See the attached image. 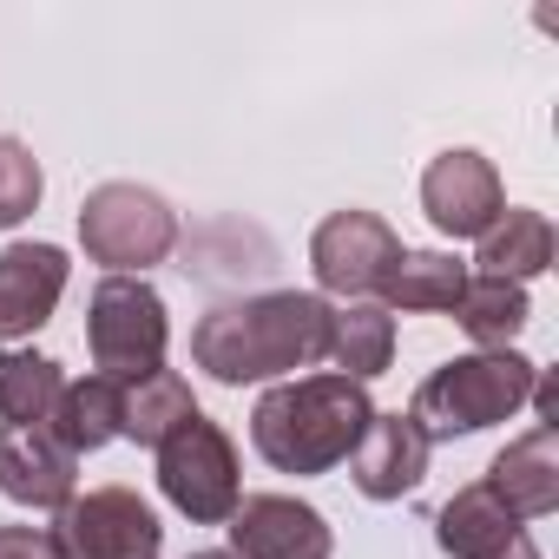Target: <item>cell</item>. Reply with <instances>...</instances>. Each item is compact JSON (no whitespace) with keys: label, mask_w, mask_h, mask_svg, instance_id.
Returning <instances> with one entry per match:
<instances>
[{"label":"cell","mask_w":559,"mask_h":559,"mask_svg":"<svg viewBox=\"0 0 559 559\" xmlns=\"http://www.w3.org/2000/svg\"><path fill=\"white\" fill-rule=\"evenodd\" d=\"M330 304L310 290H270V297H243V304H217L198 330H191V362L224 382H270L330 356Z\"/></svg>","instance_id":"cell-1"},{"label":"cell","mask_w":559,"mask_h":559,"mask_svg":"<svg viewBox=\"0 0 559 559\" xmlns=\"http://www.w3.org/2000/svg\"><path fill=\"white\" fill-rule=\"evenodd\" d=\"M376 402L349 376H304L250 408V441L276 474H330L356 454Z\"/></svg>","instance_id":"cell-2"},{"label":"cell","mask_w":559,"mask_h":559,"mask_svg":"<svg viewBox=\"0 0 559 559\" xmlns=\"http://www.w3.org/2000/svg\"><path fill=\"white\" fill-rule=\"evenodd\" d=\"M533 362L513 356V349H474V356H454L441 362L421 389H415V421L428 441H454V435H480L493 421H507L526 395H533Z\"/></svg>","instance_id":"cell-3"},{"label":"cell","mask_w":559,"mask_h":559,"mask_svg":"<svg viewBox=\"0 0 559 559\" xmlns=\"http://www.w3.org/2000/svg\"><path fill=\"white\" fill-rule=\"evenodd\" d=\"M86 343H93V369L126 382H145L152 369H165V343H171V317L165 297L145 276H106L86 304Z\"/></svg>","instance_id":"cell-4"},{"label":"cell","mask_w":559,"mask_h":559,"mask_svg":"<svg viewBox=\"0 0 559 559\" xmlns=\"http://www.w3.org/2000/svg\"><path fill=\"white\" fill-rule=\"evenodd\" d=\"M80 243H86V257L106 263L112 276H132V270H152V263L171 257V243H178V211H171L158 191L119 178V185L86 191V204H80Z\"/></svg>","instance_id":"cell-5"},{"label":"cell","mask_w":559,"mask_h":559,"mask_svg":"<svg viewBox=\"0 0 559 559\" xmlns=\"http://www.w3.org/2000/svg\"><path fill=\"white\" fill-rule=\"evenodd\" d=\"M158 487H165V500H171L185 520H198V526L230 520V513H237V500H243L230 435H224L217 421L191 415V421L158 448Z\"/></svg>","instance_id":"cell-6"},{"label":"cell","mask_w":559,"mask_h":559,"mask_svg":"<svg viewBox=\"0 0 559 559\" xmlns=\"http://www.w3.org/2000/svg\"><path fill=\"white\" fill-rule=\"evenodd\" d=\"M47 533H53V552L60 559H158V546H165L158 513L132 487L73 493Z\"/></svg>","instance_id":"cell-7"},{"label":"cell","mask_w":559,"mask_h":559,"mask_svg":"<svg viewBox=\"0 0 559 559\" xmlns=\"http://www.w3.org/2000/svg\"><path fill=\"white\" fill-rule=\"evenodd\" d=\"M402 263V237L376 217V211H330L310 237V270H317V284L343 304H369L382 284H389V270Z\"/></svg>","instance_id":"cell-8"},{"label":"cell","mask_w":559,"mask_h":559,"mask_svg":"<svg viewBox=\"0 0 559 559\" xmlns=\"http://www.w3.org/2000/svg\"><path fill=\"white\" fill-rule=\"evenodd\" d=\"M421 211H428V224L441 237H487L493 217L507 211L500 171L480 152H441L421 171Z\"/></svg>","instance_id":"cell-9"},{"label":"cell","mask_w":559,"mask_h":559,"mask_svg":"<svg viewBox=\"0 0 559 559\" xmlns=\"http://www.w3.org/2000/svg\"><path fill=\"white\" fill-rule=\"evenodd\" d=\"M330 520L310 500L290 493H250L230 513V552L237 559H330Z\"/></svg>","instance_id":"cell-10"},{"label":"cell","mask_w":559,"mask_h":559,"mask_svg":"<svg viewBox=\"0 0 559 559\" xmlns=\"http://www.w3.org/2000/svg\"><path fill=\"white\" fill-rule=\"evenodd\" d=\"M67 276H73V263L60 243H8L0 250V343L34 336L60 310Z\"/></svg>","instance_id":"cell-11"},{"label":"cell","mask_w":559,"mask_h":559,"mask_svg":"<svg viewBox=\"0 0 559 559\" xmlns=\"http://www.w3.org/2000/svg\"><path fill=\"white\" fill-rule=\"evenodd\" d=\"M428 435H421V421L415 415H369V428H362V441H356V454H349V474H356V487L369 493V500H402V493H415L421 487V474H428Z\"/></svg>","instance_id":"cell-12"},{"label":"cell","mask_w":559,"mask_h":559,"mask_svg":"<svg viewBox=\"0 0 559 559\" xmlns=\"http://www.w3.org/2000/svg\"><path fill=\"white\" fill-rule=\"evenodd\" d=\"M480 487H487L513 520H546V513L559 507V428L533 421L520 441H507V448L493 454V467H487Z\"/></svg>","instance_id":"cell-13"},{"label":"cell","mask_w":559,"mask_h":559,"mask_svg":"<svg viewBox=\"0 0 559 559\" xmlns=\"http://www.w3.org/2000/svg\"><path fill=\"white\" fill-rule=\"evenodd\" d=\"M73 480H80L73 454L47 428H8V435H0V493H8V500L60 513L73 500Z\"/></svg>","instance_id":"cell-14"},{"label":"cell","mask_w":559,"mask_h":559,"mask_svg":"<svg viewBox=\"0 0 559 559\" xmlns=\"http://www.w3.org/2000/svg\"><path fill=\"white\" fill-rule=\"evenodd\" d=\"M119 415H126V389L112 376H86V382H67L60 402H53V421L47 435L67 448V454H93L119 435Z\"/></svg>","instance_id":"cell-15"},{"label":"cell","mask_w":559,"mask_h":559,"mask_svg":"<svg viewBox=\"0 0 559 559\" xmlns=\"http://www.w3.org/2000/svg\"><path fill=\"white\" fill-rule=\"evenodd\" d=\"M513 533H526V526H520V520H513L487 487H480V480H474V487H461V493L435 513V539H441V552H448V559H493Z\"/></svg>","instance_id":"cell-16"},{"label":"cell","mask_w":559,"mask_h":559,"mask_svg":"<svg viewBox=\"0 0 559 559\" xmlns=\"http://www.w3.org/2000/svg\"><path fill=\"white\" fill-rule=\"evenodd\" d=\"M552 270V224L546 211H520L507 204L493 217V230L480 237V276H500V284H526V276Z\"/></svg>","instance_id":"cell-17"},{"label":"cell","mask_w":559,"mask_h":559,"mask_svg":"<svg viewBox=\"0 0 559 559\" xmlns=\"http://www.w3.org/2000/svg\"><path fill=\"white\" fill-rule=\"evenodd\" d=\"M467 290V263L448 257V250H402V263L389 270V310H415V317H435V310H454Z\"/></svg>","instance_id":"cell-18"},{"label":"cell","mask_w":559,"mask_h":559,"mask_svg":"<svg viewBox=\"0 0 559 559\" xmlns=\"http://www.w3.org/2000/svg\"><path fill=\"white\" fill-rule=\"evenodd\" d=\"M395 356V317L382 304H343L330 317V362L349 376V382H369L382 376Z\"/></svg>","instance_id":"cell-19"},{"label":"cell","mask_w":559,"mask_h":559,"mask_svg":"<svg viewBox=\"0 0 559 559\" xmlns=\"http://www.w3.org/2000/svg\"><path fill=\"white\" fill-rule=\"evenodd\" d=\"M191 415H198V402H191L185 376H178V369H152L145 382H132V389H126L119 435H132L139 448H165V441H171Z\"/></svg>","instance_id":"cell-20"},{"label":"cell","mask_w":559,"mask_h":559,"mask_svg":"<svg viewBox=\"0 0 559 559\" xmlns=\"http://www.w3.org/2000/svg\"><path fill=\"white\" fill-rule=\"evenodd\" d=\"M60 389H67V376L53 356H34V349L0 356V421L8 428H47Z\"/></svg>","instance_id":"cell-21"},{"label":"cell","mask_w":559,"mask_h":559,"mask_svg":"<svg viewBox=\"0 0 559 559\" xmlns=\"http://www.w3.org/2000/svg\"><path fill=\"white\" fill-rule=\"evenodd\" d=\"M526 290L520 284H500V276H467V290L454 304V323L480 343V349H507L520 330H526Z\"/></svg>","instance_id":"cell-22"},{"label":"cell","mask_w":559,"mask_h":559,"mask_svg":"<svg viewBox=\"0 0 559 559\" xmlns=\"http://www.w3.org/2000/svg\"><path fill=\"white\" fill-rule=\"evenodd\" d=\"M47 178H40V158L21 145V139H0V230H14L21 217H34Z\"/></svg>","instance_id":"cell-23"},{"label":"cell","mask_w":559,"mask_h":559,"mask_svg":"<svg viewBox=\"0 0 559 559\" xmlns=\"http://www.w3.org/2000/svg\"><path fill=\"white\" fill-rule=\"evenodd\" d=\"M0 559H60L47 526H0Z\"/></svg>","instance_id":"cell-24"},{"label":"cell","mask_w":559,"mask_h":559,"mask_svg":"<svg viewBox=\"0 0 559 559\" xmlns=\"http://www.w3.org/2000/svg\"><path fill=\"white\" fill-rule=\"evenodd\" d=\"M493 559H539V546H533V539H526V533H513V539H507V546H500V552H493Z\"/></svg>","instance_id":"cell-25"},{"label":"cell","mask_w":559,"mask_h":559,"mask_svg":"<svg viewBox=\"0 0 559 559\" xmlns=\"http://www.w3.org/2000/svg\"><path fill=\"white\" fill-rule=\"evenodd\" d=\"M185 559H237V552H185Z\"/></svg>","instance_id":"cell-26"}]
</instances>
